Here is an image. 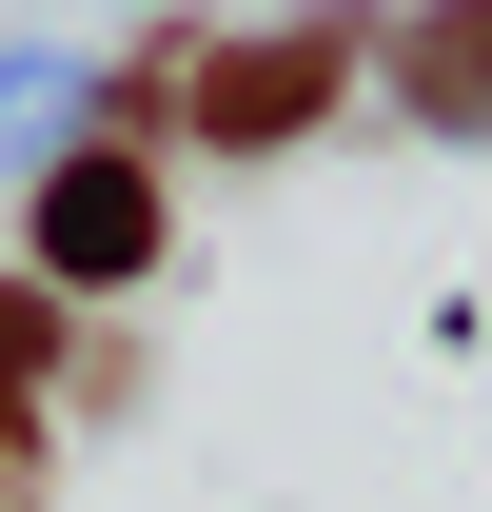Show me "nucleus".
I'll list each match as a JSON object with an SVG mask.
<instances>
[{
	"instance_id": "1",
	"label": "nucleus",
	"mask_w": 492,
	"mask_h": 512,
	"mask_svg": "<svg viewBox=\"0 0 492 512\" xmlns=\"http://www.w3.org/2000/svg\"><path fill=\"white\" fill-rule=\"evenodd\" d=\"M355 79V20H315V40H237V60H197L178 79V119H217V138H296L315 99Z\"/></svg>"
},
{
	"instance_id": "2",
	"label": "nucleus",
	"mask_w": 492,
	"mask_h": 512,
	"mask_svg": "<svg viewBox=\"0 0 492 512\" xmlns=\"http://www.w3.org/2000/svg\"><path fill=\"white\" fill-rule=\"evenodd\" d=\"M138 256H158V178H138V158H60V178H40V276L119 296Z\"/></svg>"
},
{
	"instance_id": "3",
	"label": "nucleus",
	"mask_w": 492,
	"mask_h": 512,
	"mask_svg": "<svg viewBox=\"0 0 492 512\" xmlns=\"http://www.w3.org/2000/svg\"><path fill=\"white\" fill-rule=\"evenodd\" d=\"M394 79H414L433 119H492V0H433L414 40H394Z\"/></svg>"
},
{
	"instance_id": "4",
	"label": "nucleus",
	"mask_w": 492,
	"mask_h": 512,
	"mask_svg": "<svg viewBox=\"0 0 492 512\" xmlns=\"http://www.w3.org/2000/svg\"><path fill=\"white\" fill-rule=\"evenodd\" d=\"M40 316H60V296H0V375H20V355H40Z\"/></svg>"
},
{
	"instance_id": "5",
	"label": "nucleus",
	"mask_w": 492,
	"mask_h": 512,
	"mask_svg": "<svg viewBox=\"0 0 492 512\" xmlns=\"http://www.w3.org/2000/svg\"><path fill=\"white\" fill-rule=\"evenodd\" d=\"M20 473H40V434H20V394H0V512H20Z\"/></svg>"
}]
</instances>
